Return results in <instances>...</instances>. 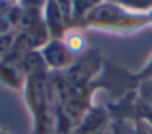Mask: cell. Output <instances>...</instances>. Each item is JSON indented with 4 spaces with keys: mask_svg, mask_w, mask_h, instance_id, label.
<instances>
[{
    "mask_svg": "<svg viewBox=\"0 0 152 134\" xmlns=\"http://www.w3.org/2000/svg\"><path fill=\"white\" fill-rule=\"evenodd\" d=\"M49 60L52 61L53 65H61V63H65V52H63V49H60V47H50L49 49Z\"/></svg>",
    "mask_w": 152,
    "mask_h": 134,
    "instance_id": "cell-1",
    "label": "cell"
},
{
    "mask_svg": "<svg viewBox=\"0 0 152 134\" xmlns=\"http://www.w3.org/2000/svg\"><path fill=\"white\" fill-rule=\"evenodd\" d=\"M26 65L29 70H36V68H41L42 63H41V58H37L36 55H29L26 57Z\"/></svg>",
    "mask_w": 152,
    "mask_h": 134,
    "instance_id": "cell-2",
    "label": "cell"
},
{
    "mask_svg": "<svg viewBox=\"0 0 152 134\" xmlns=\"http://www.w3.org/2000/svg\"><path fill=\"white\" fill-rule=\"evenodd\" d=\"M137 134H147L146 131H141V129H139V131H137Z\"/></svg>",
    "mask_w": 152,
    "mask_h": 134,
    "instance_id": "cell-3",
    "label": "cell"
}]
</instances>
